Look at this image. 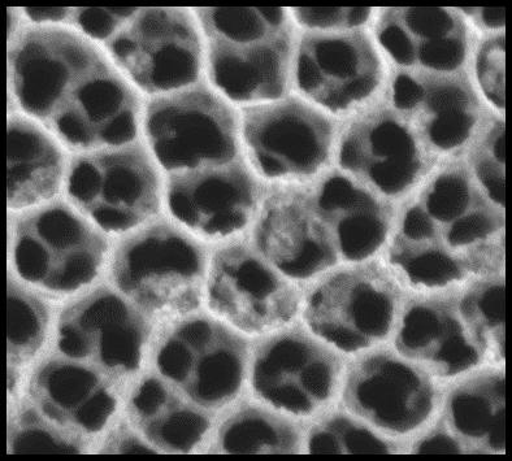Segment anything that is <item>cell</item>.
<instances>
[{"label":"cell","mask_w":512,"mask_h":461,"mask_svg":"<svg viewBox=\"0 0 512 461\" xmlns=\"http://www.w3.org/2000/svg\"><path fill=\"white\" fill-rule=\"evenodd\" d=\"M505 210L461 158L446 160L394 211L383 258L411 291L505 275Z\"/></svg>","instance_id":"1"},{"label":"cell","mask_w":512,"mask_h":461,"mask_svg":"<svg viewBox=\"0 0 512 461\" xmlns=\"http://www.w3.org/2000/svg\"><path fill=\"white\" fill-rule=\"evenodd\" d=\"M203 30L212 88L234 107L292 93L299 28L290 8H212Z\"/></svg>","instance_id":"2"},{"label":"cell","mask_w":512,"mask_h":461,"mask_svg":"<svg viewBox=\"0 0 512 461\" xmlns=\"http://www.w3.org/2000/svg\"><path fill=\"white\" fill-rule=\"evenodd\" d=\"M237 113L242 159L258 180L305 186L336 169L341 121L293 91Z\"/></svg>","instance_id":"3"},{"label":"cell","mask_w":512,"mask_h":461,"mask_svg":"<svg viewBox=\"0 0 512 461\" xmlns=\"http://www.w3.org/2000/svg\"><path fill=\"white\" fill-rule=\"evenodd\" d=\"M393 75L371 24L299 29L292 91L341 123L384 99Z\"/></svg>","instance_id":"4"},{"label":"cell","mask_w":512,"mask_h":461,"mask_svg":"<svg viewBox=\"0 0 512 461\" xmlns=\"http://www.w3.org/2000/svg\"><path fill=\"white\" fill-rule=\"evenodd\" d=\"M407 291L381 255L341 263L306 284L303 319L312 333L338 350H367L392 333Z\"/></svg>","instance_id":"5"},{"label":"cell","mask_w":512,"mask_h":461,"mask_svg":"<svg viewBox=\"0 0 512 461\" xmlns=\"http://www.w3.org/2000/svg\"><path fill=\"white\" fill-rule=\"evenodd\" d=\"M445 162L388 95L341 125L337 171L394 207Z\"/></svg>","instance_id":"6"},{"label":"cell","mask_w":512,"mask_h":461,"mask_svg":"<svg viewBox=\"0 0 512 461\" xmlns=\"http://www.w3.org/2000/svg\"><path fill=\"white\" fill-rule=\"evenodd\" d=\"M205 255L168 226H154L117 252V287L156 320H176L197 310L205 287Z\"/></svg>","instance_id":"7"},{"label":"cell","mask_w":512,"mask_h":461,"mask_svg":"<svg viewBox=\"0 0 512 461\" xmlns=\"http://www.w3.org/2000/svg\"><path fill=\"white\" fill-rule=\"evenodd\" d=\"M145 130L167 172L188 173L242 159L237 107L215 90L197 88L155 99L146 110Z\"/></svg>","instance_id":"8"},{"label":"cell","mask_w":512,"mask_h":461,"mask_svg":"<svg viewBox=\"0 0 512 461\" xmlns=\"http://www.w3.org/2000/svg\"><path fill=\"white\" fill-rule=\"evenodd\" d=\"M107 251L106 241L64 206L30 213L13 232L17 275L52 294L67 295L90 285L102 272Z\"/></svg>","instance_id":"9"},{"label":"cell","mask_w":512,"mask_h":461,"mask_svg":"<svg viewBox=\"0 0 512 461\" xmlns=\"http://www.w3.org/2000/svg\"><path fill=\"white\" fill-rule=\"evenodd\" d=\"M208 308L241 332H275L298 315L301 284L289 280L255 250L233 243L216 252L208 267Z\"/></svg>","instance_id":"10"},{"label":"cell","mask_w":512,"mask_h":461,"mask_svg":"<svg viewBox=\"0 0 512 461\" xmlns=\"http://www.w3.org/2000/svg\"><path fill=\"white\" fill-rule=\"evenodd\" d=\"M107 47L121 71L147 94L171 93L201 76V37L189 13L179 8L138 10Z\"/></svg>","instance_id":"11"},{"label":"cell","mask_w":512,"mask_h":461,"mask_svg":"<svg viewBox=\"0 0 512 461\" xmlns=\"http://www.w3.org/2000/svg\"><path fill=\"white\" fill-rule=\"evenodd\" d=\"M8 60L17 104L47 126L72 91L107 64L86 39L56 28L20 34Z\"/></svg>","instance_id":"12"},{"label":"cell","mask_w":512,"mask_h":461,"mask_svg":"<svg viewBox=\"0 0 512 461\" xmlns=\"http://www.w3.org/2000/svg\"><path fill=\"white\" fill-rule=\"evenodd\" d=\"M67 190L85 215L112 234L137 228L159 208L158 176L138 150L104 151L76 160Z\"/></svg>","instance_id":"13"},{"label":"cell","mask_w":512,"mask_h":461,"mask_svg":"<svg viewBox=\"0 0 512 461\" xmlns=\"http://www.w3.org/2000/svg\"><path fill=\"white\" fill-rule=\"evenodd\" d=\"M388 97L444 160L461 158L477 130L496 115L485 106L464 71L394 69Z\"/></svg>","instance_id":"14"},{"label":"cell","mask_w":512,"mask_h":461,"mask_svg":"<svg viewBox=\"0 0 512 461\" xmlns=\"http://www.w3.org/2000/svg\"><path fill=\"white\" fill-rule=\"evenodd\" d=\"M253 225L255 250L298 284L306 285L341 264L310 185L276 187L260 202Z\"/></svg>","instance_id":"15"},{"label":"cell","mask_w":512,"mask_h":461,"mask_svg":"<svg viewBox=\"0 0 512 461\" xmlns=\"http://www.w3.org/2000/svg\"><path fill=\"white\" fill-rule=\"evenodd\" d=\"M344 400L355 415L393 436L422 428L438 403L427 371L390 352L364 356L350 369Z\"/></svg>","instance_id":"16"},{"label":"cell","mask_w":512,"mask_h":461,"mask_svg":"<svg viewBox=\"0 0 512 461\" xmlns=\"http://www.w3.org/2000/svg\"><path fill=\"white\" fill-rule=\"evenodd\" d=\"M160 373L203 407H221L237 397L244 384V343L214 321H186L168 336L158 352Z\"/></svg>","instance_id":"17"},{"label":"cell","mask_w":512,"mask_h":461,"mask_svg":"<svg viewBox=\"0 0 512 461\" xmlns=\"http://www.w3.org/2000/svg\"><path fill=\"white\" fill-rule=\"evenodd\" d=\"M147 345L149 330L141 317L108 290L80 300L60 319L58 349L119 381L140 371Z\"/></svg>","instance_id":"18"},{"label":"cell","mask_w":512,"mask_h":461,"mask_svg":"<svg viewBox=\"0 0 512 461\" xmlns=\"http://www.w3.org/2000/svg\"><path fill=\"white\" fill-rule=\"evenodd\" d=\"M371 28L396 71L466 72L474 36L457 7H373Z\"/></svg>","instance_id":"19"},{"label":"cell","mask_w":512,"mask_h":461,"mask_svg":"<svg viewBox=\"0 0 512 461\" xmlns=\"http://www.w3.org/2000/svg\"><path fill=\"white\" fill-rule=\"evenodd\" d=\"M341 368L319 343L302 334L271 339L256 355L251 374L255 394L289 415L314 416L336 397Z\"/></svg>","instance_id":"20"},{"label":"cell","mask_w":512,"mask_h":461,"mask_svg":"<svg viewBox=\"0 0 512 461\" xmlns=\"http://www.w3.org/2000/svg\"><path fill=\"white\" fill-rule=\"evenodd\" d=\"M259 182L244 159L188 172L169 182V211L199 237L233 238L254 223L263 199Z\"/></svg>","instance_id":"21"},{"label":"cell","mask_w":512,"mask_h":461,"mask_svg":"<svg viewBox=\"0 0 512 461\" xmlns=\"http://www.w3.org/2000/svg\"><path fill=\"white\" fill-rule=\"evenodd\" d=\"M459 289L412 291L398 324L397 350L442 378L459 376L484 363L459 315Z\"/></svg>","instance_id":"22"},{"label":"cell","mask_w":512,"mask_h":461,"mask_svg":"<svg viewBox=\"0 0 512 461\" xmlns=\"http://www.w3.org/2000/svg\"><path fill=\"white\" fill-rule=\"evenodd\" d=\"M138 115L136 95L106 64L72 91L47 128L73 150L116 147L136 138Z\"/></svg>","instance_id":"23"},{"label":"cell","mask_w":512,"mask_h":461,"mask_svg":"<svg viewBox=\"0 0 512 461\" xmlns=\"http://www.w3.org/2000/svg\"><path fill=\"white\" fill-rule=\"evenodd\" d=\"M321 223L341 263L383 254L396 207L334 169L310 185Z\"/></svg>","instance_id":"24"},{"label":"cell","mask_w":512,"mask_h":461,"mask_svg":"<svg viewBox=\"0 0 512 461\" xmlns=\"http://www.w3.org/2000/svg\"><path fill=\"white\" fill-rule=\"evenodd\" d=\"M32 395L47 419L84 434L102 432L117 411L116 395L97 373L58 360L39 368Z\"/></svg>","instance_id":"25"},{"label":"cell","mask_w":512,"mask_h":461,"mask_svg":"<svg viewBox=\"0 0 512 461\" xmlns=\"http://www.w3.org/2000/svg\"><path fill=\"white\" fill-rule=\"evenodd\" d=\"M64 159L41 129L21 117L8 121V208L26 207L54 198L62 185Z\"/></svg>","instance_id":"26"},{"label":"cell","mask_w":512,"mask_h":461,"mask_svg":"<svg viewBox=\"0 0 512 461\" xmlns=\"http://www.w3.org/2000/svg\"><path fill=\"white\" fill-rule=\"evenodd\" d=\"M448 423L455 437L480 452L506 450V393L503 369L467 378L451 391Z\"/></svg>","instance_id":"27"},{"label":"cell","mask_w":512,"mask_h":461,"mask_svg":"<svg viewBox=\"0 0 512 461\" xmlns=\"http://www.w3.org/2000/svg\"><path fill=\"white\" fill-rule=\"evenodd\" d=\"M130 419L160 449L189 452L197 449L210 429V421L177 398L156 378H147L133 393Z\"/></svg>","instance_id":"28"},{"label":"cell","mask_w":512,"mask_h":461,"mask_svg":"<svg viewBox=\"0 0 512 461\" xmlns=\"http://www.w3.org/2000/svg\"><path fill=\"white\" fill-rule=\"evenodd\" d=\"M505 303V275L468 282L458 291L459 315L484 362L503 364Z\"/></svg>","instance_id":"29"},{"label":"cell","mask_w":512,"mask_h":461,"mask_svg":"<svg viewBox=\"0 0 512 461\" xmlns=\"http://www.w3.org/2000/svg\"><path fill=\"white\" fill-rule=\"evenodd\" d=\"M298 441L292 425L258 408L234 413L219 433L225 454H293Z\"/></svg>","instance_id":"30"},{"label":"cell","mask_w":512,"mask_h":461,"mask_svg":"<svg viewBox=\"0 0 512 461\" xmlns=\"http://www.w3.org/2000/svg\"><path fill=\"white\" fill-rule=\"evenodd\" d=\"M461 159L488 198L505 210L506 116H490L477 130Z\"/></svg>","instance_id":"31"},{"label":"cell","mask_w":512,"mask_h":461,"mask_svg":"<svg viewBox=\"0 0 512 461\" xmlns=\"http://www.w3.org/2000/svg\"><path fill=\"white\" fill-rule=\"evenodd\" d=\"M472 36L467 75L485 106L506 116V32Z\"/></svg>","instance_id":"32"},{"label":"cell","mask_w":512,"mask_h":461,"mask_svg":"<svg viewBox=\"0 0 512 461\" xmlns=\"http://www.w3.org/2000/svg\"><path fill=\"white\" fill-rule=\"evenodd\" d=\"M49 315L42 303L23 289L8 285V362L21 368L45 342Z\"/></svg>","instance_id":"33"},{"label":"cell","mask_w":512,"mask_h":461,"mask_svg":"<svg viewBox=\"0 0 512 461\" xmlns=\"http://www.w3.org/2000/svg\"><path fill=\"white\" fill-rule=\"evenodd\" d=\"M310 454H392L394 446L350 417L320 421L308 436Z\"/></svg>","instance_id":"34"},{"label":"cell","mask_w":512,"mask_h":461,"mask_svg":"<svg viewBox=\"0 0 512 461\" xmlns=\"http://www.w3.org/2000/svg\"><path fill=\"white\" fill-rule=\"evenodd\" d=\"M11 454H80V443L51 428L33 411L21 412L10 429Z\"/></svg>","instance_id":"35"},{"label":"cell","mask_w":512,"mask_h":461,"mask_svg":"<svg viewBox=\"0 0 512 461\" xmlns=\"http://www.w3.org/2000/svg\"><path fill=\"white\" fill-rule=\"evenodd\" d=\"M299 29H338L370 25L373 7L290 8Z\"/></svg>","instance_id":"36"},{"label":"cell","mask_w":512,"mask_h":461,"mask_svg":"<svg viewBox=\"0 0 512 461\" xmlns=\"http://www.w3.org/2000/svg\"><path fill=\"white\" fill-rule=\"evenodd\" d=\"M137 12L136 8H77L72 23L89 37L108 42Z\"/></svg>","instance_id":"37"},{"label":"cell","mask_w":512,"mask_h":461,"mask_svg":"<svg viewBox=\"0 0 512 461\" xmlns=\"http://www.w3.org/2000/svg\"><path fill=\"white\" fill-rule=\"evenodd\" d=\"M471 33L476 36L506 32V8H463L457 7Z\"/></svg>","instance_id":"38"},{"label":"cell","mask_w":512,"mask_h":461,"mask_svg":"<svg viewBox=\"0 0 512 461\" xmlns=\"http://www.w3.org/2000/svg\"><path fill=\"white\" fill-rule=\"evenodd\" d=\"M414 454H462L466 452L457 437L448 432H433L420 439L412 449Z\"/></svg>","instance_id":"39"},{"label":"cell","mask_w":512,"mask_h":461,"mask_svg":"<svg viewBox=\"0 0 512 461\" xmlns=\"http://www.w3.org/2000/svg\"><path fill=\"white\" fill-rule=\"evenodd\" d=\"M102 452H106V454H155L156 451L129 432L121 430L108 439Z\"/></svg>","instance_id":"40"},{"label":"cell","mask_w":512,"mask_h":461,"mask_svg":"<svg viewBox=\"0 0 512 461\" xmlns=\"http://www.w3.org/2000/svg\"><path fill=\"white\" fill-rule=\"evenodd\" d=\"M26 17L37 24H58L73 21L72 8H25Z\"/></svg>","instance_id":"41"}]
</instances>
